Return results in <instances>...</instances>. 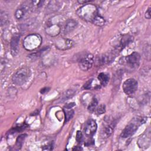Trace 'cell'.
<instances>
[{
	"instance_id": "6da1fadb",
	"label": "cell",
	"mask_w": 151,
	"mask_h": 151,
	"mask_svg": "<svg viewBox=\"0 0 151 151\" xmlns=\"http://www.w3.org/2000/svg\"><path fill=\"white\" fill-rule=\"evenodd\" d=\"M77 14L82 19L92 23L96 17L99 14V12L94 5L87 4L77 9Z\"/></svg>"
},
{
	"instance_id": "7a4b0ae2",
	"label": "cell",
	"mask_w": 151,
	"mask_h": 151,
	"mask_svg": "<svg viewBox=\"0 0 151 151\" xmlns=\"http://www.w3.org/2000/svg\"><path fill=\"white\" fill-rule=\"evenodd\" d=\"M146 120V118L143 117L137 116L133 118L123 130L121 133V137L123 138H127L132 136L136 132L138 127L145 123Z\"/></svg>"
},
{
	"instance_id": "3957f363",
	"label": "cell",
	"mask_w": 151,
	"mask_h": 151,
	"mask_svg": "<svg viewBox=\"0 0 151 151\" xmlns=\"http://www.w3.org/2000/svg\"><path fill=\"white\" fill-rule=\"evenodd\" d=\"M31 70L27 66L19 68L12 76V81L17 86H22L25 84L31 76Z\"/></svg>"
},
{
	"instance_id": "277c9868",
	"label": "cell",
	"mask_w": 151,
	"mask_h": 151,
	"mask_svg": "<svg viewBox=\"0 0 151 151\" xmlns=\"http://www.w3.org/2000/svg\"><path fill=\"white\" fill-rule=\"evenodd\" d=\"M140 60V54L138 52L134 51L129 55L122 58L120 60V63L125 65L131 70H135L139 65Z\"/></svg>"
},
{
	"instance_id": "5b68a950",
	"label": "cell",
	"mask_w": 151,
	"mask_h": 151,
	"mask_svg": "<svg viewBox=\"0 0 151 151\" xmlns=\"http://www.w3.org/2000/svg\"><path fill=\"white\" fill-rule=\"evenodd\" d=\"M41 41L42 38L39 34H30L24 39L23 45L27 50L31 51L38 47L41 45Z\"/></svg>"
},
{
	"instance_id": "8992f818",
	"label": "cell",
	"mask_w": 151,
	"mask_h": 151,
	"mask_svg": "<svg viewBox=\"0 0 151 151\" xmlns=\"http://www.w3.org/2000/svg\"><path fill=\"white\" fill-rule=\"evenodd\" d=\"M116 57V54L114 52H107L105 54H102L96 56L95 59H94V63L97 66L108 64L113 62Z\"/></svg>"
},
{
	"instance_id": "52a82bcc",
	"label": "cell",
	"mask_w": 151,
	"mask_h": 151,
	"mask_svg": "<svg viewBox=\"0 0 151 151\" xmlns=\"http://www.w3.org/2000/svg\"><path fill=\"white\" fill-rule=\"evenodd\" d=\"M138 83L134 78H128L123 84L122 88L124 93L128 96L133 94L137 90Z\"/></svg>"
},
{
	"instance_id": "ba28073f",
	"label": "cell",
	"mask_w": 151,
	"mask_h": 151,
	"mask_svg": "<svg viewBox=\"0 0 151 151\" xmlns=\"http://www.w3.org/2000/svg\"><path fill=\"white\" fill-rule=\"evenodd\" d=\"M94 57L93 54L90 53L86 54L82 57L78 61L79 67L83 71H87L91 68L94 63Z\"/></svg>"
},
{
	"instance_id": "9c48e42d",
	"label": "cell",
	"mask_w": 151,
	"mask_h": 151,
	"mask_svg": "<svg viewBox=\"0 0 151 151\" xmlns=\"http://www.w3.org/2000/svg\"><path fill=\"white\" fill-rule=\"evenodd\" d=\"M97 129V124L95 120L93 119L88 120L84 127V133L88 137H92L95 134Z\"/></svg>"
},
{
	"instance_id": "30bf717a",
	"label": "cell",
	"mask_w": 151,
	"mask_h": 151,
	"mask_svg": "<svg viewBox=\"0 0 151 151\" xmlns=\"http://www.w3.org/2000/svg\"><path fill=\"white\" fill-rule=\"evenodd\" d=\"M137 145L139 147L146 149L150 145V129L146 131L142 135L140 136L137 141Z\"/></svg>"
},
{
	"instance_id": "8fae6325",
	"label": "cell",
	"mask_w": 151,
	"mask_h": 151,
	"mask_svg": "<svg viewBox=\"0 0 151 151\" xmlns=\"http://www.w3.org/2000/svg\"><path fill=\"white\" fill-rule=\"evenodd\" d=\"M133 41V37L129 34H124L122 35L119 40V44L115 47V50L117 52L121 51L123 48H124L130 43L132 42Z\"/></svg>"
},
{
	"instance_id": "7c38bea8",
	"label": "cell",
	"mask_w": 151,
	"mask_h": 151,
	"mask_svg": "<svg viewBox=\"0 0 151 151\" xmlns=\"http://www.w3.org/2000/svg\"><path fill=\"white\" fill-rule=\"evenodd\" d=\"M20 36L19 35H14L11 38L10 42L11 47V52L13 56H15L18 52L19 47V42Z\"/></svg>"
},
{
	"instance_id": "4fadbf2b",
	"label": "cell",
	"mask_w": 151,
	"mask_h": 151,
	"mask_svg": "<svg viewBox=\"0 0 151 151\" xmlns=\"http://www.w3.org/2000/svg\"><path fill=\"white\" fill-rule=\"evenodd\" d=\"M101 84L96 78H91L88 80L83 86V88L86 90H96L101 87Z\"/></svg>"
},
{
	"instance_id": "5bb4252c",
	"label": "cell",
	"mask_w": 151,
	"mask_h": 151,
	"mask_svg": "<svg viewBox=\"0 0 151 151\" xmlns=\"http://www.w3.org/2000/svg\"><path fill=\"white\" fill-rule=\"evenodd\" d=\"M29 8L27 5H22L19 7L15 12V17L16 19L20 20L26 15L29 11Z\"/></svg>"
},
{
	"instance_id": "9a60e30c",
	"label": "cell",
	"mask_w": 151,
	"mask_h": 151,
	"mask_svg": "<svg viewBox=\"0 0 151 151\" xmlns=\"http://www.w3.org/2000/svg\"><path fill=\"white\" fill-rule=\"evenodd\" d=\"M77 22L74 19H68L66 21L63 28V32L67 34L73 31L77 25Z\"/></svg>"
},
{
	"instance_id": "2e32d148",
	"label": "cell",
	"mask_w": 151,
	"mask_h": 151,
	"mask_svg": "<svg viewBox=\"0 0 151 151\" xmlns=\"http://www.w3.org/2000/svg\"><path fill=\"white\" fill-rule=\"evenodd\" d=\"M116 122L111 121L109 123H107L103 130V134L106 137H109L113 132L114 127L116 126Z\"/></svg>"
},
{
	"instance_id": "e0dca14e",
	"label": "cell",
	"mask_w": 151,
	"mask_h": 151,
	"mask_svg": "<svg viewBox=\"0 0 151 151\" xmlns=\"http://www.w3.org/2000/svg\"><path fill=\"white\" fill-rule=\"evenodd\" d=\"M109 75L104 73H100L98 75V80L101 86L107 85L109 81Z\"/></svg>"
},
{
	"instance_id": "ac0fdd59",
	"label": "cell",
	"mask_w": 151,
	"mask_h": 151,
	"mask_svg": "<svg viewBox=\"0 0 151 151\" xmlns=\"http://www.w3.org/2000/svg\"><path fill=\"white\" fill-rule=\"evenodd\" d=\"M97 105H98V101L97 99L95 97H93L88 106L87 109L91 113L94 112L96 107H97Z\"/></svg>"
},
{
	"instance_id": "d6986e66",
	"label": "cell",
	"mask_w": 151,
	"mask_h": 151,
	"mask_svg": "<svg viewBox=\"0 0 151 151\" xmlns=\"http://www.w3.org/2000/svg\"><path fill=\"white\" fill-rule=\"evenodd\" d=\"M92 23L97 26L101 27V26L104 25V24H105V19L102 16L98 14L96 17V18H94V19L93 20Z\"/></svg>"
},
{
	"instance_id": "ffe728a7",
	"label": "cell",
	"mask_w": 151,
	"mask_h": 151,
	"mask_svg": "<svg viewBox=\"0 0 151 151\" xmlns=\"http://www.w3.org/2000/svg\"><path fill=\"white\" fill-rule=\"evenodd\" d=\"M64 113H65V122H67L68 120H70L72 117H73L74 114V111L71 109H67L64 108Z\"/></svg>"
},
{
	"instance_id": "44dd1931",
	"label": "cell",
	"mask_w": 151,
	"mask_h": 151,
	"mask_svg": "<svg viewBox=\"0 0 151 151\" xmlns=\"http://www.w3.org/2000/svg\"><path fill=\"white\" fill-rule=\"evenodd\" d=\"M75 94V91L72 90H68L66 91H65L62 96H61V100L62 101H64L65 100H68V99H70V97L71 98Z\"/></svg>"
},
{
	"instance_id": "7402d4cb",
	"label": "cell",
	"mask_w": 151,
	"mask_h": 151,
	"mask_svg": "<svg viewBox=\"0 0 151 151\" xmlns=\"http://www.w3.org/2000/svg\"><path fill=\"white\" fill-rule=\"evenodd\" d=\"M9 21V16L8 14L5 12H1V24L2 26L3 25L6 24Z\"/></svg>"
},
{
	"instance_id": "603a6c76",
	"label": "cell",
	"mask_w": 151,
	"mask_h": 151,
	"mask_svg": "<svg viewBox=\"0 0 151 151\" xmlns=\"http://www.w3.org/2000/svg\"><path fill=\"white\" fill-rule=\"evenodd\" d=\"M44 1H33L31 2V9H38L42 6Z\"/></svg>"
},
{
	"instance_id": "cb8c5ba5",
	"label": "cell",
	"mask_w": 151,
	"mask_h": 151,
	"mask_svg": "<svg viewBox=\"0 0 151 151\" xmlns=\"http://www.w3.org/2000/svg\"><path fill=\"white\" fill-rule=\"evenodd\" d=\"M106 111V106L104 104H100L99 106H97L94 111L97 115H100L105 113Z\"/></svg>"
},
{
	"instance_id": "d4e9b609",
	"label": "cell",
	"mask_w": 151,
	"mask_h": 151,
	"mask_svg": "<svg viewBox=\"0 0 151 151\" xmlns=\"http://www.w3.org/2000/svg\"><path fill=\"white\" fill-rule=\"evenodd\" d=\"M51 3L52 4H49L48 6V10H51L52 11H56V10H58V9L59 8V5L58 4V2L57 1H54V2L53 1H51Z\"/></svg>"
},
{
	"instance_id": "484cf974",
	"label": "cell",
	"mask_w": 151,
	"mask_h": 151,
	"mask_svg": "<svg viewBox=\"0 0 151 151\" xmlns=\"http://www.w3.org/2000/svg\"><path fill=\"white\" fill-rule=\"evenodd\" d=\"M25 136H26V134H21L20 136H19L16 140V145L17 146V147H21L24 141V139L25 138Z\"/></svg>"
},
{
	"instance_id": "4316f807",
	"label": "cell",
	"mask_w": 151,
	"mask_h": 151,
	"mask_svg": "<svg viewBox=\"0 0 151 151\" xmlns=\"http://www.w3.org/2000/svg\"><path fill=\"white\" fill-rule=\"evenodd\" d=\"M76 139V141L77 142V143H81V142L83 141V136L82 133H81L80 131H77V132Z\"/></svg>"
},
{
	"instance_id": "83f0119b",
	"label": "cell",
	"mask_w": 151,
	"mask_h": 151,
	"mask_svg": "<svg viewBox=\"0 0 151 151\" xmlns=\"http://www.w3.org/2000/svg\"><path fill=\"white\" fill-rule=\"evenodd\" d=\"M52 149H53V143H49L48 145L44 146L42 147V150H51Z\"/></svg>"
},
{
	"instance_id": "f1b7e54d",
	"label": "cell",
	"mask_w": 151,
	"mask_h": 151,
	"mask_svg": "<svg viewBox=\"0 0 151 151\" xmlns=\"http://www.w3.org/2000/svg\"><path fill=\"white\" fill-rule=\"evenodd\" d=\"M150 7H149L145 12V18L147 19H150Z\"/></svg>"
},
{
	"instance_id": "f546056e",
	"label": "cell",
	"mask_w": 151,
	"mask_h": 151,
	"mask_svg": "<svg viewBox=\"0 0 151 151\" xmlns=\"http://www.w3.org/2000/svg\"><path fill=\"white\" fill-rule=\"evenodd\" d=\"M94 140H88L87 142H86L84 143V145H86V146H91V145H94Z\"/></svg>"
},
{
	"instance_id": "4dcf8cb0",
	"label": "cell",
	"mask_w": 151,
	"mask_h": 151,
	"mask_svg": "<svg viewBox=\"0 0 151 151\" xmlns=\"http://www.w3.org/2000/svg\"><path fill=\"white\" fill-rule=\"evenodd\" d=\"M49 88H42L41 90V91H40V92H41V93H42V94H44V93H45V92H47V91H48L49 90H48Z\"/></svg>"
},
{
	"instance_id": "1f68e13d",
	"label": "cell",
	"mask_w": 151,
	"mask_h": 151,
	"mask_svg": "<svg viewBox=\"0 0 151 151\" xmlns=\"http://www.w3.org/2000/svg\"><path fill=\"white\" fill-rule=\"evenodd\" d=\"M90 2H91V1H78V2L80 4H86Z\"/></svg>"
},
{
	"instance_id": "d6a6232c",
	"label": "cell",
	"mask_w": 151,
	"mask_h": 151,
	"mask_svg": "<svg viewBox=\"0 0 151 151\" xmlns=\"http://www.w3.org/2000/svg\"><path fill=\"white\" fill-rule=\"evenodd\" d=\"M73 150H82V148H81V147H78V146H77V147H75L74 148H73Z\"/></svg>"
}]
</instances>
